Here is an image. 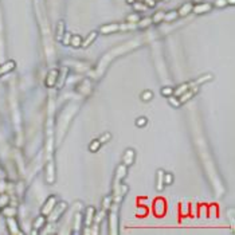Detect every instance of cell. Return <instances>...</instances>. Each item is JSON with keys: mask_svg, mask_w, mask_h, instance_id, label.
<instances>
[{"mask_svg": "<svg viewBox=\"0 0 235 235\" xmlns=\"http://www.w3.org/2000/svg\"><path fill=\"white\" fill-rule=\"evenodd\" d=\"M120 204L113 203L112 207L109 208V227H110V234L116 235L118 234V216H117V211H118Z\"/></svg>", "mask_w": 235, "mask_h": 235, "instance_id": "cell-1", "label": "cell"}, {"mask_svg": "<svg viewBox=\"0 0 235 235\" xmlns=\"http://www.w3.org/2000/svg\"><path fill=\"white\" fill-rule=\"evenodd\" d=\"M66 208H67V203L66 201H59L58 203L57 201V204L54 205V208L51 210V212L47 216V220L49 222H51V223H54V222H57V220H59V218L62 215H63V212L66 211Z\"/></svg>", "mask_w": 235, "mask_h": 235, "instance_id": "cell-2", "label": "cell"}, {"mask_svg": "<svg viewBox=\"0 0 235 235\" xmlns=\"http://www.w3.org/2000/svg\"><path fill=\"white\" fill-rule=\"evenodd\" d=\"M129 191V187H128L126 184H122V183H120V184H117L113 187V203H117L120 204L121 201H122L124 196L126 195V192Z\"/></svg>", "mask_w": 235, "mask_h": 235, "instance_id": "cell-3", "label": "cell"}, {"mask_svg": "<svg viewBox=\"0 0 235 235\" xmlns=\"http://www.w3.org/2000/svg\"><path fill=\"white\" fill-rule=\"evenodd\" d=\"M212 10V4L207 2H201V3H196V4H192V12L196 14V15H201V14H207L211 12Z\"/></svg>", "mask_w": 235, "mask_h": 235, "instance_id": "cell-4", "label": "cell"}, {"mask_svg": "<svg viewBox=\"0 0 235 235\" xmlns=\"http://www.w3.org/2000/svg\"><path fill=\"white\" fill-rule=\"evenodd\" d=\"M126 175H128V165H125V164H120L118 167H117V169H116L114 184H113V187L117 185V184H120V183L126 177Z\"/></svg>", "mask_w": 235, "mask_h": 235, "instance_id": "cell-5", "label": "cell"}, {"mask_svg": "<svg viewBox=\"0 0 235 235\" xmlns=\"http://www.w3.org/2000/svg\"><path fill=\"white\" fill-rule=\"evenodd\" d=\"M165 210H167V204L161 197L153 201V212H155L156 216H163L165 214Z\"/></svg>", "mask_w": 235, "mask_h": 235, "instance_id": "cell-6", "label": "cell"}, {"mask_svg": "<svg viewBox=\"0 0 235 235\" xmlns=\"http://www.w3.org/2000/svg\"><path fill=\"white\" fill-rule=\"evenodd\" d=\"M57 204V196H54V195H51L49 196V199H47L45 201V204H43V207H42V210H40V212H42V215H45L47 216L51 212V210L54 208V205Z\"/></svg>", "mask_w": 235, "mask_h": 235, "instance_id": "cell-7", "label": "cell"}, {"mask_svg": "<svg viewBox=\"0 0 235 235\" xmlns=\"http://www.w3.org/2000/svg\"><path fill=\"white\" fill-rule=\"evenodd\" d=\"M58 75H59V70L57 69H51L47 74L46 79H45V83L47 87H54L55 83H57V79H58Z\"/></svg>", "mask_w": 235, "mask_h": 235, "instance_id": "cell-8", "label": "cell"}, {"mask_svg": "<svg viewBox=\"0 0 235 235\" xmlns=\"http://www.w3.org/2000/svg\"><path fill=\"white\" fill-rule=\"evenodd\" d=\"M197 90H199V86H193V87H191V89H188L187 91H184L181 95H179V101H180V104H185V102H188L191 98L193 97L196 93H197Z\"/></svg>", "mask_w": 235, "mask_h": 235, "instance_id": "cell-9", "label": "cell"}, {"mask_svg": "<svg viewBox=\"0 0 235 235\" xmlns=\"http://www.w3.org/2000/svg\"><path fill=\"white\" fill-rule=\"evenodd\" d=\"M94 215H95V208L89 205L85 211V216H83V225H85V227H90L93 225Z\"/></svg>", "mask_w": 235, "mask_h": 235, "instance_id": "cell-10", "label": "cell"}, {"mask_svg": "<svg viewBox=\"0 0 235 235\" xmlns=\"http://www.w3.org/2000/svg\"><path fill=\"white\" fill-rule=\"evenodd\" d=\"M45 171H46V181L49 183V184H53L55 181V165H54L53 161L47 163Z\"/></svg>", "mask_w": 235, "mask_h": 235, "instance_id": "cell-11", "label": "cell"}, {"mask_svg": "<svg viewBox=\"0 0 235 235\" xmlns=\"http://www.w3.org/2000/svg\"><path fill=\"white\" fill-rule=\"evenodd\" d=\"M120 30V24L118 23H108V24H104L100 27V32L104 35H108V34H114Z\"/></svg>", "mask_w": 235, "mask_h": 235, "instance_id": "cell-12", "label": "cell"}, {"mask_svg": "<svg viewBox=\"0 0 235 235\" xmlns=\"http://www.w3.org/2000/svg\"><path fill=\"white\" fill-rule=\"evenodd\" d=\"M134 160H136V152H134V149H132V148H128L125 152H124V156H122V164H125V165H132L134 163Z\"/></svg>", "mask_w": 235, "mask_h": 235, "instance_id": "cell-13", "label": "cell"}, {"mask_svg": "<svg viewBox=\"0 0 235 235\" xmlns=\"http://www.w3.org/2000/svg\"><path fill=\"white\" fill-rule=\"evenodd\" d=\"M7 226H8V230H10V233L12 235L22 234L19 226H18V222H16L15 216H12V218H7Z\"/></svg>", "mask_w": 235, "mask_h": 235, "instance_id": "cell-14", "label": "cell"}, {"mask_svg": "<svg viewBox=\"0 0 235 235\" xmlns=\"http://www.w3.org/2000/svg\"><path fill=\"white\" fill-rule=\"evenodd\" d=\"M97 36H98V32H97V31H91V32H89L86 38H85V39H82L81 47H82V49H87V47H89V46L91 45V43H93L94 40L97 39Z\"/></svg>", "mask_w": 235, "mask_h": 235, "instance_id": "cell-15", "label": "cell"}, {"mask_svg": "<svg viewBox=\"0 0 235 235\" xmlns=\"http://www.w3.org/2000/svg\"><path fill=\"white\" fill-rule=\"evenodd\" d=\"M82 223H83V216L81 215V212H77L74 216V225H73V234L77 235L79 234V230L82 229Z\"/></svg>", "mask_w": 235, "mask_h": 235, "instance_id": "cell-16", "label": "cell"}, {"mask_svg": "<svg viewBox=\"0 0 235 235\" xmlns=\"http://www.w3.org/2000/svg\"><path fill=\"white\" fill-rule=\"evenodd\" d=\"M65 32H66V24H65L63 20H59L57 24V30H55V39H57L58 42H61L62 38H63V35H65Z\"/></svg>", "mask_w": 235, "mask_h": 235, "instance_id": "cell-17", "label": "cell"}, {"mask_svg": "<svg viewBox=\"0 0 235 235\" xmlns=\"http://www.w3.org/2000/svg\"><path fill=\"white\" fill-rule=\"evenodd\" d=\"M212 74H204V75H200L199 78H196V79H193V81H191V85L193 86H200V85H203V83L205 82H210V81H212Z\"/></svg>", "mask_w": 235, "mask_h": 235, "instance_id": "cell-18", "label": "cell"}, {"mask_svg": "<svg viewBox=\"0 0 235 235\" xmlns=\"http://www.w3.org/2000/svg\"><path fill=\"white\" fill-rule=\"evenodd\" d=\"M15 66H16V63L14 61H7L6 63H3L0 66V77L7 74V73H10V71H12L14 69H15Z\"/></svg>", "mask_w": 235, "mask_h": 235, "instance_id": "cell-19", "label": "cell"}, {"mask_svg": "<svg viewBox=\"0 0 235 235\" xmlns=\"http://www.w3.org/2000/svg\"><path fill=\"white\" fill-rule=\"evenodd\" d=\"M156 189L159 192L164 189V171L163 169H157L156 172Z\"/></svg>", "mask_w": 235, "mask_h": 235, "instance_id": "cell-20", "label": "cell"}, {"mask_svg": "<svg viewBox=\"0 0 235 235\" xmlns=\"http://www.w3.org/2000/svg\"><path fill=\"white\" fill-rule=\"evenodd\" d=\"M192 87V85H191V82H185V83H181V85H179L177 87H175L173 89V95H176V97H179V95H181L184 91H187L188 89H191Z\"/></svg>", "mask_w": 235, "mask_h": 235, "instance_id": "cell-21", "label": "cell"}, {"mask_svg": "<svg viewBox=\"0 0 235 235\" xmlns=\"http://www.w3.org/2000/svg\"><path fill=\"white\" fill-rule=\"evenodd\" d=\"M192 12V3H184L180 8L177 10L179 16H187Z\"/></svg>", "mask_w": 235, "mask_h": 235, "instance_id": "cell-22", "label": "cell"}, {"mask_svg": "<svg viewBox=\"0 0 235 235\" xmlns=\"http://www.w3.org/2000/svg\"><path fill=\"white\" fill-rule=\"evenodd\" d=\"M46 222H47V219H46V216L45 215H40L38 216L35 220H34V223H32V227H34L35 230H42L43 227L46 226Z\"/></svg>", "mask_w": 235, "mask_h": 235, "instance_id": "cell-23", "label": "cell"}, {"mask_svg": "<svg viewBox=\"0 0 235 235\" xmlns=\"http://www.w3.org/2000/svg\"><path fill=\"white\" fill-rule=\"evenodd\" d=\"M67 73H69V70H67L66 67H63V69H62V70L59 71V75H58L57 83H55V86H58V89H61V87L63 86L65 79H66V77H67Z\"/></svg>", "mask_w": 235, "mask_h": 235, "instance_id": "cell-24", "label": "cell"}, {"mask_svg": "<svg viewBox=\"0 0 235 235\" xmlns=\"http://www.w3.org/2000/svg\"><path fill=\"white\" fill-rule=\"evenodd\" d=\"M16 212L18 210L12 205H6V207L2 208V214L7 216V218H12V216H16Z\"/></svg>", "mask_w": 235, "mask_h": 235, "instance_id": "cell-25", "label": "cell"}, {"mask_svg": "<svg viewBox=\"0 0 235 235\" xmlns=\"http://www.w3.org/2000/svg\"><path fill=\"white\" fill-rule=\"evenodd\" d=\"M179 18V14H177V10L176 11H169V12H165V16H164V20L171 23V22L176 20Z\"/></svg>", "mask_w": 235, "mask_h": 235, "instance_id": "cell-26", "label": "cell"}, {"mask_svg": "<svg viewBox=\"0 0 235 235\" xmlns=\"http://www.w3.org/2000/svg\"><path fill=\"white\" fill-rule=\"evenodd\" d=\"M150 24H152V18H142V19H140L137 23H136V26H137L138 28H146Z\"/></svg>", "mask_w": 235, "mask_h": 235, "instance_id": "cell-27", "label": "cell"}, {"mask_svg": "<svg viewBox=\"0 0 235 235\" xmlns=\"http://www.w3.org/2000/svg\"><path fill=\"white\" fill-rule=\"evenodd\" d=\"M112 204H113V196H112V195L105 196L104 200H102V210L109 211V208L112 207Z\"/></svg>", "mask_w": 235, "mask_h": 235, "instance_id": "cell-28", "label": "cell"}, {"mask_svg": "<svg viewBox=\"0 0 235 235\" xmlns=\"http://www.w3.org/2000/svg\"><path fill=\"white\" fill-rule=\"evenodd\" d=\"M106 212L108 211H105V210H101L100 212H95V215H94V220L93 222L95 223V225H100V223H102L105 220V215H106Z\"/></svg>", "mask_w": 235, "mask_h": 235, "instance_id": "cell-29", "label": "cell"}, {"mask_svg": "<svg viewBox=\"0 0 235 235\" xmlns=\"http://www.w3.org/2000/svg\"><path fill=\"white\" fill-rule=\"evenodd\" d=\"M81 43H82V36L81 35H71L70 43H69V45L73 46V47H81Z\"/></svg>", "mask_w": 235, "mask_h": 235, "instance_id": "cell-30", "label": "cell"}, {"mask_svg": "<svg viewBox=\"0 0 235 235\" xmlns=\"http://www.w3.org/2000/svg\"><path fill=\"white\" fill-rule=\"evenodd\" d=\"M164 16H165V12L164 11H157L155 15L152 16V23H161L164 20Z\"/></svg>", "mask_w": 235, "mask_h": 235, "instance_id": "cell-31", "label": "cell"}, {"mask_svg": "<svg viewBox=\"0 0 235 235\" xmlns=\"http://www.w3.org/2000/svg\"><path fill=\"white\" fill-rule=\"evenodd\" d=\"M101 145H102V144L100 142V140H98V138H97V140H93V141H91L90 144H89V150H90V152H93V153H95V152H98V150H100Z\"/></svg>", "mask_w": 235, "mask_h": 235, "instance_id": "cell-32", "label": "cell"}, {"mask_svg": "<svg viewBox=\"0 0 235 235\" xmlns=\"http://www.w3.org/2000/svg\"><path fill=\"white\" fill-rule=\"evenodd\" d=\"M197 215L200 218H205L208 215V205L205 204H201V205H197Z\"/></svg>", "mask_w": 235, "mask_h": 235, "instance_id": "cell-33", "label": "cell"}, {"mask_svg": "<svg viewBox=\"0 0 235 235\" xmlns=\"http://www.w3.org/2000/svg\"><path fill=\"white\" fill-rule=\"evenodd\" d=\"M148 207L146 205H142V204H140L137 207V210H136V214H137V216H141V218H144V216H146L148 215Z\"/></svg>", "mask_w": 235, "mask_h": 235, "instance_id": "cell-34", "label": "cell"}, {"mask_svg": "<svg viewBox=\"0 0 235 235\" xmlns=\"http://www.w3.org/2000/svg\"><path fill=\"white\" fill-rule=\"evenodd\" d=\"M98 140H100L101 144H106V142H109L110 140H112V133H110V132H105V133H102L100 136Z\"/></svg>", "mask_w": 235, "mask_h": 235, "instance_id": "cell-35", "label": "cell"}, {"mask_svg": "<svg viewBox=\"0 0 235 235\" xmlns=\"http://www.w3.org/2000/svg\"><path fill=\"white\" fill-rule=\"evenodd\" d=\"M140 19H141L140 14L136 12V14H130V15L126 18V22H128V23H133V24H136Z\"/></svg>", "mask_w": 235, "mask_h": 235, "instance_id": "cell-36", "label": "cell"}, {"mask_svg": "<svg viewBox=\"0 0 235 235\" xmlns=\"http://www.w3.org/2000/svg\"><path fill=\"white\" fill-rule=\"evenodd\" d=\"M168 98V102L173 106V108H180V101H179V98L176 97V95H171V97H167Z\"/></svg>", "mask_w": 235, "mask_h": 235, "instance_id": "cell-37", "label": "cell"}, {"mask_svg": "<svg viewBox=\"0 0 235 235\" xmlns=\"http://www.w3.org/2000/svg\"><path fill=\"white\" fill-rule=\"evenodd\" d=\"M153 98V93L150 90H144L141 93V100L144 101V102H148V101H150Z\"/></svg>", "mask_w": 235, "mask_h": 235, "instance_id": "cell-38", "label": "cell"}, {"mask_svg": "<svg viewBox=\"0 0 235 235\" xmlns=\"http://www.w3.org/2000/svg\"><path fill=\"white\" fill-rule=\"evenodd\" d=\"M173 180H175L173 173H165V172H164V185L173 184Z\"/></svg>", "mask_w": 235, "mask_h": 235, "instance_id": "cell-39", "label": "cell"}, {"mask_svg": "<svg viewBox=\"0 0 235 235\" xmlns=\"http://www.w3.org/2000/svg\"><path fill=\"white\" fill-rule=\"evenodd\" d=\"M8 203H10V196L6 195V193H2V195H0V208L8 205Z\"/></svg>", "mask_w": 235, "mask_h": 235, "instance_id": "cell-40", "label": "cell"}, {"mask_svg": "<svg viewBox=\"0 0 235 235\" xmlns=\"http://www.w3.org/2000/svg\"><path fill=\"white\" fill-rule=\"evenodd\" d=\"M188 214H189V204L183 201V203L180 204V215L185 216V215H188Z\"/></svg>", "mask_w": 235, "mask_h": 235, "instance_id": "cell-41", "label": "cell"}, {"mask_svg": "<svg viewBox=\"0 0 235 235\" xmlns=\"http://www.w3.org/2000/svg\"><path fill=\"white\" fill-rule=\"evenodd\" d=\"M161 94L164 95V97H171V95H173V87L171 86H165L161 89Z\"/></svg>", "mask_w": 235, "mask_h": 235, "instance_id": "cell-42", "label": "cell"}, {"mask_svg": "<svg viewBox=\"0 0 235 235\" xmlns=\"http://www.w3.org/2000/svg\"><path fill=\"white\" fill-rule=\"evenodd\" d=\"M146 124H148V120H146V117H138V118H136V126L142 128V126H145Z\"/></svg>", "mask_w": 235, "mask_h": 235, "instance_id": "cell-43", "label": "cell"}, {"mask_svg": "<svg viewBox=\"0 0 235 235\" xmlns=\"http://www.w3.org/2000/svg\"><path fill=\"white\" fill-rule=\"evenodd\" d=\"M133 7H134V10L136 11H145L148 7H146L142 2H134L133 3Z\"/></svg>", "mask_w": 235, "mask_h": 235, "instance_id": "cell-44", "label": "cell"}, {"mask_svg": "<svg viewBox=\"0 0 235 235\" xmlns=\"http://www.w3.org/2000/svg\"><path fill=\"white\" fill-rule=\"evenodd\" d=\"M218 214V208H216V205H208V215L207 216H211V218H214V216Z\"/></svg>", "mask_w": 235, "mask_h": 235, "instance_id": "cell-45", "label": "cell"}, {"mask_svg": "<svg viewBox=\"0 0 235 235\" xmlns=\"http://www.w3.org/2000/svg\"><path fill=\"white\" fill-rule=\"evenodd\" d=\"M189 214L197 215V204L196 203H191L189 204Z\"/></svg>", "mask_w": 235, "mask_h": 235, "instance_id": "cell-46", "label": "cell"}, {"mask_svg": "<svg viewBox=\"0 0 235 235\" xmlns=\"http://www.w3.org/2000/svg\"><path fill=\"white\" fill-rule=\"evenodd\" d=\"M226 6H227L226 0H215V7H218V8H225Z\"/></svg>", "mask_w": 235, "mask_h": 235, "instance_id": "cell-47", "label": "cell"}, {"mask_svg": "<svg viewBox=\"0 0 235 235\" xmlns=\"http://www.w3.org/2000/svg\"><path fill=\"white\" fill-rule=\"evenodd\" d=\"M70 38H71V35L69 34V32H65V35H63V38H62L61 42H63V45H69V43H70Z\"/></svg>", "mask_w": 235, "mask_h": 235, "instance_id": "cell-48", "label": "cell"}, {"mask_svg": "<svg viewBox=\"0 0 235 235\" xmlns=\"http://www.w3.org/2000/svg\"><path fill=\"white\" fill-rule=\"evenodd\" d=\"M142 3H144L146 7H149V8H153V7L156 6V0H144Z\"/></svg>", "mask_w": 235, "mask_h": 235, "instance_id": "cell-49", "label": "cell"}, {"mask_svg": "<svg viewBox=\"0 0 235 235\" xmlns=\"http://www.w3.org/2000/svg\"><path fill=\"white\" fill-rule=\"evenodd\" d=\"M227 2V6H234L235 4V0H226Z\"/></svg>", "mask_w": 235, "mask_h": 235, "instance_id": "cell-50", "label": "cell"}, {"mask_svg": "<svg viewBox=\"0 0 235 235\" xmlns=\"http://www.w3.org/2000/svg\"><path fill=\"white\" fill-rule=\"evenodd\" d=\"M201 2H205V0H192V4H196V3H201Z\"/></svg>", "mask_w": 235, "mask_h": 235, "instance_id": "cell-51", "label": "cell"}, {"mask_svg": "<svg viewBox=\"0 0 235 235\" xmlns=\"http://www.w3.org/2000/svg\"><path fill=\"white\" fill-rule=\"evenodd\" d=\"M125 2L128 3V4H133V3L136 2V0H125Z\"/></svg>", "mask_w": 235, "mask_h": 235, "instance_id": "cell-52", "label": "cell"}, {"mask_svg": "<svg viewBox=\"0 0 235 235\" xmlns=\"http://www.w3.org/2000/svg\"><path fill=\"white\" fill-rule=\"evenodd\" d=\"M31 234H32V235H36V234H38V230H35V229H34V230L31 231Z\"/></svg>", "mask_w": 235, "mask_h": 235, "instance_id": "cell-53", "label": "cell"}, {"mask_svg": "<svg viewBox=\"0 0 235 235\" xmlns=\"http://www.w3.org/2000/svg\"><path fill=\"white\" fill-rule=\"evenodd\" d=\"M165 2H168V0H165Z\"/></svg>", "mask_w": 235, "mask_h": 235, "instance_id": "cell-54", "label": "cell"}, {"mask_svg": "<svg viewBox=\"0 0 235 235\" xmlns=\"http://www.w3.org/2000/svg\"><path fill=\"white\" fill-rule=\"evenodd\" d=\"M156 2H159V0H156Z\"/></svg>", "mask_w": 235, "mask_h": 235, "instance_id": "cell-55", "label": "cell"}]
</instances>
